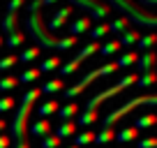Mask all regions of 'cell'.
Instances as JSON below:
<instances>
[{
    "instance_id": "1",
    "label": "cell",
    "mask_w": 157,
    "mask_h": 148,
    "mask_svg": "<svg viewBox=\"0 0 157 148\" xmlns=\"http://www.w3.org/2000/svg\"><path fill=\"white\" fill-rule=\"evenodd\" d=\"M111 10H118L123 16H127L129 21H134V23L143 25V28H155L157 25V16L152 10H146V7H141L139 2H134V0H104Z\"/></svg>"
},
{
    "instance_id": "2",
    "label": "cell",
    "mask_w": 157,
    "mask_h": 148,
    "mask_svg": "<svg viewBox=\"0 0 157 148\" xmlns=\"http://www.w3.org/2000/svg\"><path fill=\"white\" fill-rule=\"evenodd\" d=\"M25 37H33L35 46H39V49H56L58 46V37L46 28V19L42 16V12L28 14V19H25Z\"/></svg>"
},
{
    "instance_id": "3",
    "label": "cell",
    "mask_w": 157,
    "mask_h": 148,
    "mask_svg": "<svg viewBox=\"0 0 157 148\" xmlns=\"http://www.w3.org/2000/svg\"><path fill=\"white\" fill-rule=\"evenodd\" d=\"M33 111H35V104L21 99V107L14 111V118H12V123H10V139H12V143L28 141V123H30V114H33Z\"/></svg>"
},
{
    "instance_id": "4",
    "label": "cell",
    "mask_w": 157,
    "mask_h": 148,
    "mask_svg": "<svg viewBox=\"0 0 157 148\" xmlns=\"http://www.w3.org/2000/svg\"><path fill=\"white\" fill-rule=\"evenodd\" d=\"M157 104V95H139V97H132L127 99V102L123 104V107L113 109L111 114H106V118H104V127H113V125L118 123L120 118H125V116L132 111V109H139V107H155Z\"/></svg>"
},
{
    "instance_id": "5",
    "label": "cell",
    "mask_w": 157,
    "mask_h": 148,
    "mask_svg": "<svg viewBox=\"0 0 157 148\" xmlns=\"http://www.w3.org/2000/svg\"><path fill=\"white\" fill-rule=\"evenodd\" d=\"M113 72H118V65L113 63H104L102 67H97V69H93L90 74H86L81 81H76L74 86H69V88H65V97H69V99H74L76 95H81L86 88H88L90 84H95L97 79H102V76H106V74H113Z\"/></svg>"
},
{
    "instance_id": "6",
    "label": "cell",
    "mask_w": 157,
    "mask_h": 148,
    "mask_svg": "<svg viewBox=\"0 0 157 148\" xmlns=\"http://www.w3.org/2000/svg\"><path fill=\"white\" fill-rule=\"evenodd\" d=\"M136 79H139V74H136V72H132V74H125L123 79L118 81V84H113L111 88H106V90H102V93L93 95V97L88 99V104H86V109H99V107H102V102H106V99L116 97L118 93L127 90L129 86H134V84H136Z\"/></svg>"
},
{
    "instance_id": "7",
    "label": "cell",
    "mask_w": 157,
    "mask_h": 148,
    "mask_svg": "<svg viewBox=\"0 0 157 148\" xmlns=\"http://www.w3.org/2000/svg\"><path fill=\"white\" fill-rule=\"evenodd\" d=\"M69 5L83 10V14L90 16L93 21H104V19H109L111 12H113L104 0H69Z\"/></svg>"
},
{
    "instance_id": "8",
    "label": "cell",
    "mask_w": 157,
    "mask_h": 148,
    "mask_svg": "<svg viewBox=\"0 0 157 148\" xmlns=\"http://www.w3.org/2000/svg\"><path fill=\"white\" fill-rule=\"evenodd\" d=\"M72 14H74V7H72V5H65V7H60V10L56 12V14L51 16L49 21H46V28H49L51 33H56V30L65 28V25L69 23V19H72Z\"/></svg>"
},
{
    "instance_id": "9",
    "label": "cell",
    "mask_w": 157,
    "mask_h": 148,
    "mask_svg": "<svg viewBox=\"0 0 157 148\" xmlns=\"http://www.w3.org/2000/svg\"><path fill=\"white\" fill-rule=\"evenodd\" d=\"M93 28V19L86 14L76 16V19L69 21V35H74V37H78V35H86L88 30Z\"/></svg>"
},
{
    "instance_id": "10",
    "label": "cell",
    "mask_w": 157,
    "mask_h": 148,
    "mask_svg": "<svg viewBox=\"0 0 157 148\" xmlns=\"http://www.w3.org/2000/svg\"><path fill=\"white\" fill-rule=\"evenodd\" d=\"M155 63H157V53L155 51H143V53H139V60H136V67L139 72H150V69H155Z\"/></svg>"
},
{
    "instance_id": "11",
    "label": "cell",
    "mask_w": 157,
    "mask_h": 148,
    "mask_svg": "<svg viewBox=\"0 0 157 148\" xmlns=\"http://www.w3.org/2000/svg\"><path fill=\"white\" fill-rule=\"evenodd\" d=\"M28 132L33 134V137L44 139L46 134H51V132H53V125L49 123V118H39V120H35V123L28 127Z\"/></svg>"
},
{
    "instance_id": "12",
    "label": "cell",
    "mask_w": 157,
    "mask_h": 148,
    "mask_svg": "<svg viewBox=\"0 0 157 148\" xmlns=\"http://www.w3.org/2000/svg\"><path fill=\"white\" fill-rule=\"evenodd\" d=\"M97 120H99V109H83V111L76 116L74 123H76V125H83V127H90V125H95Z\"/></svg>"
},
{
    "instance_id": "13",
    "label": "cell",
    "mask_w": 157,
    "mask_h": 148,
    "mask_svg": "<svg viewBox=\"0 0 157 148\" xmlns=\"http://www.w3.org/2000/svg\"><path fill=\"white\" fill-rule=\"evenodd\" d=\"M0 25H2V33L5 35H12V33H16V30H21L19 12H7V16L0 21Z\"/></svg>"
},
{
    "instance_id": "14",
    "label": "cell",
    "mask_w": 157,
    "mask_h": 148,
    "mask_svg": "<svg viewBox=\"0 0 157 148\" xmlns=\"http://www.w3.org/2000/svg\"><path fill=\"white\" fill-rule=\"evenodd\" d=\"M76 127H78V125L74 123V120H65V123H60L58 127H56V132H53V134L60 139V141H63V139H69V137H74V134L78 132Z\"/></svg>"
},
{
    "instance_id": "15",
    "label": "cell",
    "mask_w": 157,
    "mask_h": 148,
    "mask_svg": "<svg viewBox=\"0 0 157 148\" xmlns=\"http://www.w3.org/2000/svg\"><path fill=\"white\" fill-rule=\"evenodd\" d=\"M116 127H102L99 132H95V143L97 146H109V143L116 141Z\"/></svg>"
},
{
    "instance_id": "16",
    "label": "cell",
    "mask_w": 157,
    "mask_h": 148,
    "mask_svg": "<svg viewBox=\"0 0 157 148\" xmlns=\"http://www.w3.org/2000/svg\"><path fill=\"white\" fill-rule=\"evenodd\" d=\"M139 139V130L134 127V125H129V127H123L120 132H116V141L120 143H132Z\"/></svg>"
},
{
    "instance_id": "17",
    "label": "cell",
    "mask_w": 157,
    "mask_h": 148,
    "mask_svg": "<svg viewBox=\"0 0 157 148\" xmlns=\"http://www.w3.org/2000/svg\"><path fill=\"white\" fill-rule=\"evenodd\" d=\"M78 111H81V109H78V104L76 102H69V104H65V107H60L58 109V116H60V120H74L78 116Z\"/></svg>"
},
{
    "instance_id": "18",
    "label": "cell",
    "mask_w": 157,
    "mask_h": 148,
    "mask_svg": "<svg viewBox=\"0 0 157 148\" xmlns=\"http://www.w3.org/2000/svg\"><path fill=\"white\" fill-rule=\"evenodd\" d=\"M58 109H60V102H58V99H46V102H42V104H39L37 114L42 116V118H49V116L58 114Z\"/></svg>"
},
{
    "instance_id": "19",
    "label": "cell",
    "mask_w": 157,
    "mask_h": 148,
    "mask_svg": "<svg viewBox=\"0 0 157 148\" xmlns=\"http://www.w3.org/2000/svg\"><path fill=\"white\" fill-rule=\"evenodd\" d=\"M95 143V130H83V132L74 134V146H93Z\"/></svg>"
},
{
    "instance_id": "20",
    "label": "cell",
    "mask_w": 157,
    "mask_h": 148,
    "mask_svg": "<svg viewBox=\"0 0 157 148\" xmlns=\"http://www.w3.org/2000/svg\"><path fill=\"white\" fill-rule=\"evenodd\" d=\"M39 90H42V95L44 93H60V90H65V81L60 79V76H56V79L44 81V84L39 86Z\"/></svg>"
},
{
    "instance_id": "21",
    "label": "cell",
    "mask_w": 157,
    "mask_h": 148,
    "mask_svg": "<svg viewBox=\"0 0 157 148\" xmlns=\"http://www.w3.org/2000/svg\"><path fill=\"white\" fill-rule=\"evenodd\" d=\"M127 28H129V19L127 16H118V19L109 21V33H113V35H123Z\"/></svg>"
},
{
    "instance_id": "22",
    "label": "cell",
    "mask_w": 157,
    "mask_h": 148,
    "mask_svg": "<svg viewBox=\"0 0 157 148\" xmlns=\"http://www.w3.org/2000/svg\"><path fill=\"white\" fill-rule=\"evenodd\" d=\"M97 51H99V42H93V40H90L86 46H81V49H78L76 60H78V63H83V60H88L90 56H93V53H97Z\"/></svg>"
},
{
    "instance_id": "23",
    "label": "cell",
    "mask_w": 157,
    "mask_h": 148,
    "mask_svg": "<svg viewBox=\"0 0 157 148\" xmlns=\"http://www.w3.org/2000/svg\"><path fill=\"white\" fill-rule=\"evenodd\" d=\"M139 40H141V33H139V30H125L123 35H118L120 46H134Z\"/></svg>"
},
{
    "instance_id": "24",
    "label": "cell",
    "mask_w": 157,
    "mask_h": 148,
    "mask_svg": "<svg viewBox=\"0 0 157 148\" xmlns=\"http://www.w3.org/2000/svg\"><path fill=\"white\" fill-rule=\"evenodd\" d=\"M88 33H90V37H93V42H99L102 37H109V35H111V33H109V23H106V21H99V23L93 25Z\"/></svg>"
},
{
    "instance_id": "25",
    "label": "cell",
    "mask_w": 157,
    "mask_h": 148,
    "mask_svg": "<svg viewBox=\"0 0 157 148\" xmlns=\"http://www.w3.org/2000/svg\"><path fill=\"white\" fill-rule=\"evenodd\" d=\"M25 33L23 30H16V33H12V35H7V40H5V44L10 46V49H19V46H23L25 44Z\"/></svg>"
},
{
    "instance_id": "26",
    "label": "cell",
    "mask_w": 157,
    "mask_h": 148,
    "mask_svg": "<svg viewBox=\"0 0 157 148\" xmlns=\"http://www.w3.org/2000/svg\"><path fill=\"white\" fill-rule=\"evenodd\" d=\"M63 65V60H60V56H49L46 60H42V65H39V72H56V69Z\"/></svg>"
},
{
    "instance_id": "27",
    "label": "cell",
    "mask_w": 157,
    "mask_h": 148,
    "mask_svg": "<svg viewBox=\"0 0 157 148\" xmlns=\"http://www.w3.org/2000/svg\"><path fill=\"white\" fill-rule=\"evenodd\" d=\"M136 60H139V51H125V53L116 60V65H118V69H120V67H129V65H136Z\"/></svg>"
},
{
    "instance_id": "28",
    "label": "cell",
    "mask_w": 157,
    "mask_h": 148,
    "mask_svg": "<svg viewBox=\"0 0 157 148\" xmlns=\"http://www.w3.org/2000/svg\"><path fill=\"white\" fill-rule=\"evenodd\" d=\"M39 56H42V49L39 46H28V49H23V53L19 56V63H33V60H37Z\"/></svg>"
},
{
    "instance_id": "29",
    "label": "cell",
    "mask_w": 157,
    "mask_h": 148,
    "mask_svg": "<svg viewBox=\"0 0 157 148\" xmlns=\"http://www.w3.org/2000/svg\"><path fill=\"white\" fill-rule=\"evenodd\" d=\"M39 76H42L39 67H28V69H25V72L19 76V84H33V81H37Z\"/></svg>"
},
{
    "instance_id": "30",
    "label": "cell",
    "mask_w": 157,
    "mask_h": 148,
    "mask_svg": "<svg viewBox=\"0 0 157 148\" xmlns=\"http://www.w3.org/2000/svg\"><path fill=\"white\" fill-rule=\"evenodd\" d=\"M157 81V72L155 69H150V72H143V74H139V79H136V84L141 86V88H150L152 84Z\"/></svg>"
},
{
    "instance_id": "31",
    "label": "cell",
    "mask_w": 157,
    "mask_h": 148,
    "mask_svg": "<svg viewBox=\"0 0 157 148\" xmlns=\"http://www.w3.org/2000/svg\"><path fill=\"white\" fill-rule=\"evenodd\" d=\"M136 44H139V49H141V51H150L152 46L157 44V35H155V33H148V35H141V40H139Z\"/></svg>"
},
{
    "instance_id": "32",
    "label": "cell",
    "mask_w": 157,
    "mask_h": 148,
    "mask_svg": "<svg viewBox=\"0 0 157 148\" xmlns=\"http://www.w3.org/2000/svg\"><path fill=\"white\" fill-rule=\"evenodd\" d=\"M16 86H19V76H14V74L2 76V79H0V93H10V90H14Z\"/></svg>"
},
{
    "instance_id": "33",
    "label": "cell",
    "mask_w": 157,
    "mask_h": 148,
    "mask_svg": "<svg viewBox=\"0 0 157 148\" xmlns=\"http://www.w3.org/2000/svg\"><path fill=\"white\" fill-rule=\"evenodd\" d=\"M120 49H123V46H120V42H118V40H109L106 44H99V51H97V53L111 56V53H118Z\"/></svg>"
},
{
    "instance_id": "34",
    "label": "cell",
    "mask_w": 157,
    "mask_h": 148,
    "mask_svg": "<svg viewBox=\"0 0 157 148\" xmlns=\"http://www.w3.org/2000/svg\"><path fill=\"white\" fill-rule=\"evenodd\" d=\"M155 123H157V116H155V114H146V116H141V118H136L134 127L141 132V130H146V127H152Z\"/></svg>"
},
{
    "instance_id": "35",
    "label": "cell",
    "mask_w": 157,
    "mask_h": 148,
    "mask_svg": "<svg viewBox=\"0 0 157 148\" xmlns=\"http://www.w3.org/2000/svg\"><path fill=\"white\" fill-rule=\"evenodd\" d=\"M76 44H78V37H74V35H67V37H58V46H56V49L67 51V49H72V46H76Z\"/></svg>"
},
{
    "instance_id": "36",
    "label": "cell",
    "mask_w": 157,
    "mask_h": 148,
    "mask_svg": "<svg viewBox=\"0 0 157 148\" xmlns=\"http://www.w3.org/2000/svg\"><path fill=\"white\" fill-rule=\"evenodd\" d=\"M19 63V56H2V58H0V72H7V69H12L14 67V65Z\"/></svg>"
},
{
    "instance_id": "37",
    "label": "cell",
    "mask_w": 157,
    "mask_h": 148,
    "mask_svg": "<svg viewBox=\"0 0 157 148\" xmlns=\"http://www.w3.org/2000/svg\"><path fill=\"white\" fill-rule=\"evenodd\" d=\"M78 67H81V63H78L76 58H72V60H67V63H63L58 69H60V74H74Z\"/></svg>"
},
{
    "instance_id": "38",
    "label": "cell",
    "mask_w": 157,
    "mask_h": 148,
    "mask_svg": "<svg viewBox=\"0 0 157 148\" xmlns=\"http://www.w3.org/2000/svg\"><path fill=\"white\" fill-rule=\"evenodd\" d=\"M16 107V99L12 95H5V97H0V114H5V111H12Z\"/></svg>"
},
{
    "instance_id": "39",
    "label": "cell",
    "mask_w": 157,
    "mask_h": 148,
    "mask_svg": "<svg viewBox=\"0 0 157 148\" xmlns=\"http://www.w3.org/2000/svg\"><path fill=\"white\" fill-rule=\"evenodd\" d=\"M60 143H63V141H60V139L56 137L53 132L46 134V137L42 139V148H60Z\"/></svg>"
},
{
    "instance_id": "40",
    "label": "cell",
    "mask_w": 157,
    "mask_h": 148,
    "mask_svg": "<svg viewBox=\"0 0 157 148\" xmlns=\"http://www.w3.org/2000/svg\"><path fill=\"white\" fill-rule=\"evenodd\" d=\"M39 97H42V90H39V88H30L28 93H23V97H21V99H23V102H33L35 104Z\"/></svg>"
},
{
    "instance_id": "41",
    "label": "cell",
    "mask_w": 157,
    "mask_h": 148,
    "mask_svg": "<svg viewBox=\"0 0 157 148\" xmlns=\"http://www.w3.org/2000/svg\"><path fill=\"white\" fill-rule=\"evenodd\" d=\"M28 0H7V12H19Z\"/></svg>"
},
{
    "instance_id": "42",
    "label": "cell",
    "mask_w": 157,
    "mask_h": 148,
    "mask_svg": "<svg viewBox=\"0 0 157 148\" xmlns=\"http://www.w3.org/2000/svg\"><path fill=\"white\" fill-rule=\"evenodd\" d=\"M42 7H44V2H42V0H30V2H28V14L42 12Z\"/></svg>"
},
{
    "instance_id": "43",
    "label": "cell",
    "mask_w": 157,
    "mask_h": 148,
    "mask_svg": "<svg viewBox=\"0 0 157 148\" xmlns=\"http://www.w3.org/2000/svg\"><path fill=\"white\" fill-rule=\"evenodd\" d=\"M155 146H157L155 137H148V139H141V141H139V148H155Z\"/></svg>"
},
{
    "instance_id": "44",
    "label": "cell",
    "mask_w": 157,
    "mask_h": 148,
    "mask_svg": "<svg viewBox=\"0 0 157 148\" xmlns=\"http://www.w3.org/2000/svg\"><path fill=\"white\" fill-rule=\"evenodd\" d=\"M0 148H12V139H10V134H0Z\"/></svg>"
},
{
    "instance_id": "45",
    "label": "cell",
    "mask_w": 157,
    "mask_h": 148,
    "mask_svg": "<svg viewBox=\"0 0 157 148\" xmlns=\"http://www.w3.org/2000/svg\"><path fill=\"white\" fill-rule=\"evenodd\" d=\"M134 2H139V5H141V7H146V10H152L157 0H134Z\"/></svg>"
},
{
    "instance_id": "46",
    "label": "cell",
    "mask_w": 157,
    "mask_h": 148,
    "mask_svg": "<svg viewBox=\"0 0 157 148\" xmlns=\"http://www.w3.org/2000/svg\"><path fill=\"white\" fill-rule=\"evenodd\" d=\"M7 127H10V123H7V118H0V134L5 132Z\"/></svg>"
},
{
    "instance_id": "47",
    "label": "cell",
    "mask_w": 157,
    "mask_h": 148,
    "mask_svg": "<svg viewBox=\"0 0 157 148\" xmlns=\"http://www.w3.org/2000/svg\"><path fill=\"white\" fill-rule=\"evenodd\" d=\"M14 148H30V141H21V143H14Z\"/></svg>"
},
{
    "instance_id": "48",
    "label": "cell",
    "mask_w": 157,
    "mask_h": 148,
    "mask_svg": "<svg viewBox=\"0 0 157 148\" xmlns=\"http://www.w3.org/2000/svg\"><path fill=\"white\" fill-rule=\"evenodd\" d=\"M42 2H44V7H51V5H56L58 0H42Z\"/></svg>"
},
{
    "instance_id": "49",
    "label": "cell",
    "mask_w": 157,
    "mask_h": 148,
    "mask_svg": "<svg viewBox=\"0 0 157 148\" xmlns=\"http://www.w3.org/2000/svg\"><path fill=\"white\" fill-rule=\"evenodd\" d=\"M2 44H5V37H2V35H0V49H2Z\"/></svg>"
},
{
    "instance_id": "50",
    "label": "cell",
    "mask_w": 157,
    "mask_h": 148,
    "mask_svg": "<svg viewBox=\"0 0 157 148\" xmlns=\"http://www.w3.org/2000/svg\"><path fill=\"white\" fill-rule=\"evenodd\" d=\"M65 148H78V146H74V143H72V146H65Z\"/></svg>"
}]
</instances>
